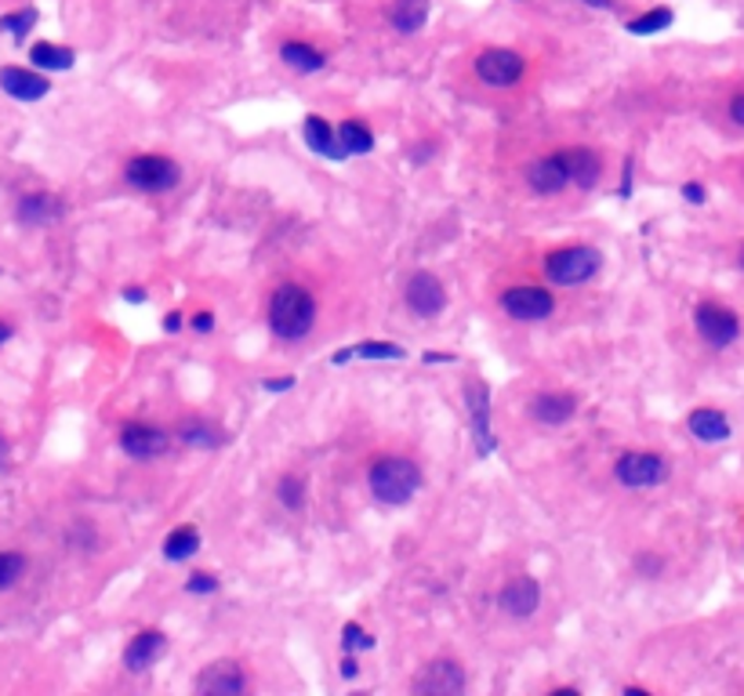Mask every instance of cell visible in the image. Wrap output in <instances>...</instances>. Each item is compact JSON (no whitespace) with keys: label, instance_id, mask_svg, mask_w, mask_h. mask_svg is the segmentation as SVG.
Returning <instances> with one entry per match:
<instances>
[{"label":"cell","instance_id":"cell-10","mask_svg":"<svg viewBox=\"0 0 744 696\" xmlns=\"http://www.w3.org/2000/svg\"><path fill=\"white\" fill-rule=\"evenodd\" d=\"M411 689L418 696H458L465 689V668L458 660H433L418 671V679L411 682Z\"/></svg>","mask_w":744,"mask_h":696},{"label":"cell","instance_id":"cell-41","mask_svg":"<svg viewBox=\"0 0 744 696\" xmlns=\"http://www.w3.org/2000/svg\"><path fill=\"white\" fill-rule=\"evenodd\" d=\"M639 569H642L647 577H653V574H661V563H658V558H647V555H642V558H639Z\"/></svg>","mask_w":744,"mask_h":696},{"label":"cell","instance_id":"cell-40","mask_svg":"<svg viewBox=\"0 0 744 696\" xmlns=\"http://www.w3.org/2000/svg\"><path fill=\"white\" fill-rule=\"evenodd\" d=\"M338 671H342V679H356L359 675V664H356L353 657H345L342 664H338Z\"/></svg>","mask_w":744,"mask_h":696},{"label":"cell","instance_id":"cell-16","mask_svg":"<svg viewBox=\"0 0 744 696\" xmlns=\"http://www.w3.org/2000/svg\"><path fill=\"white\" fill-rule=\"evenodd\" d=\"M563 167H567V178L570 186L578 189H595V181L603 175V160L589 145H574V150H559Z\"/></svg>","mask_w":744,"mask_h":696},{"label":"cell","instance_id":"cell-11","mask_svg":"<svg viewBox=\"0 0 744 696\" xmlns=\"http://www.w3.org/2000/svg\"><path fill=\"white\" fill-rule=\"evenodd\" d=\"M167 447H172V436L156 425H145V421H128L120 428V450L134 461L161 458V453H167Z\"/></svg>","mask_w":744,"mask_h":696},{"label":"cell","instance_id":"cell-29","mask_svg":"<svg viewBox=\"0 0 744 696\" xmlns=\"http://www.w3.org/2000/svg\"><path fill=\"white\" fill-rule=\"evenodd\" d=\"M675 22V11L672 8H650V11H642V15H636L633 22H628V33L633 37H653V33H661V30H669Z\"/></svg>","mask_w":744,"mask_h":696},{"label":"cell","instance_id":"cell-27","mask_svg":"<svg viewBox=\"0 0 744 696\" xmlns=\"http://www.w3.org/2000/svg\"><path fill=\"white\" fill-rule=\"evenodd\" d=\"M338 145H342L345 156H364L375 150V134H370V128H364L359 120H345L342 128L334 131Z\"/></svg>","mask_w":744,"mask_h":696},{"label":"cell","instance_id":"cell-7","mask_svg":"<svg viewBox=\"0 0 744 696\" xmlns=\"http://www.w3.org/2000/svg\"><path fill=\"white\" fill-rule=\"evenodd\" d=\"M465 410H469V421H472L476 453L480 458H491V453L498 450V439H494V428H491V388H487V381H480V378L465 381Z\"/></svg>","mask_w":744,"mask_h":696},{"label":"cell","instance_id":"cell-21","mask_svg":"<svg viewBox=\"0 0 744 696\" xmlns=\"http://www.w3.org/2000/svg\"><path fill=\"white\" fill-rule=\"evenodd\" d=\"M686 428L697 443H727L730 439V421L727 414H719L712 406H697L690 417H686Z\"/></svg>","mask_w":744,"mask_h":696},{"label":"cell","instance_id":"cell-32","mask_svg":"<svg viewBox=\"0 0 744 696\" xmlns=\"http://www.w3.org/2000/svg\"><path fill=\"white\" fill-rule=\"evenodd\" d=\"M26 555L22 552H0V591H11L19 585L22 577H26Z\"/></svg>","mask_w":744,"mask_h":696},{"label":"cell","instance_id":"cell-38","mask_svg":"<svg viewBox=\"0 0 744 696\" xmlns=\"http://www.w3.org/2000/svg\"><path fill=\"white\" fill-rule=\"evenodd\" d=\"M262 388H265V392H287V388H295V378H291V374H287V378H276V381H262Z\"/></svg>","mask_w":744,"mask_h":696},{"label":"cell","instance_id":"cell-12","mask_svg":"<svg viewBox=\"0 0 744 696\" xmlns=\"http://www.w3.org/2000/svg\"><path fill=\"white\" fill-rule=\"evenodd\" d=\"M403 302H408V309L414 316L433 319L447 309V291L433 272H414V276L408 280V287H403Z\"/></svg>","mask_w":744,"mask_h":696},{"label":"cell","instance_id":"cell-47","mask_svg":"<svg viewBox=\"0 0 744 696\" xmlns=\"http://www.w3.org/2000/svg\"><path fill=\"white\" fill-rule=\"evenodd\" d=\"M11 334H15V330H11V323H4V319H0V345H4V341H11Z\"/></svg>","mask_w":744,"mask_h":696},{"label":"cell","instance_id":"cell-36","mask_svg":"<svg viewBox=\"0 0 744 696\" xmlns=\"http://www.w3.org/2000/svg\"><path fill=\"white\" fill-rule=\"evenodd\" d=\"M189 327H193L197 334H211V330H214V312H197L193 319H189Z\"/></svg>","mask_w":744,"mask_h":696},{"label":"cell","instance_id":"cell-23","mask_svg":"<svg viewBox=\"0 0 744 696\" xmlns=\"http://www.w3.org/2000/svg\"><path fill=\"white\" fill-rule=\"evenodd\" d=\"M428 0H392L389 8V26L403 33V37H411V33H418L425 22H428Z\"/></svg>","mask_w":744,"mask_h":696},{"label":"cell","instance_id":"cell-22","mask_svg":"<svg viewBox=\"0 0 744 696\" xmlns=\"http://www.w3.org/2000/svg\"><path fill=\"white\" fill-rule=\"evenodd\" d=\"M29 62L33 70H48V73H66L73 70L76 62V51L66 48V44H51V40H37L29 48Z\"/></svg>","mask_w":744,"mask_h":696},{"label":"cell","instance_id":"cell-49","mask_svg":"<svg viewBox=\"0 0 744 696\" xmlns=\"http://www.w3.org/2000/svg\"><path fill=\"white\" fill-rule=\"evenodd\" d=\"M741 269H744V247H741Z\"/></svg>","mask_w":744,"mask_h":696},{"label":"cell","instance_id":"cell-45","mask_svg":"<svg viewBox=\"0 0 744 696\" xmlns=\"http://www.w3.org/2000/svg\"><path fill=\"white\" fill-rule=\"evenodd\" d=\"M8 461H11V443L0 436V468H4Z\"/></svg>","mask_w":744,"mask_h":696},{"label":"cell","instance_id":"cell-6","mask_svg":"<svg viewBox=\"0 0 744 696\" xmlns=\"http://www.w3.org/2000/svg\"><path fill=\"white\" fill-rule=\"evenodd\" d=\"M614 475H617V483L628 489H650L669 479V461H664L661 453L633 450V453H622V458H617Z\"/></svg>","mask_w":744,"mask_h":696},{"label":"cell","instance_id":"cell-26","mask_svg":"<svg viewBox=\"0 0 744 696\" xmlns=\"http://www.w3.org/2000/svg\"><path fill=\"white\" fill-rule=\"evenodd\" d=\"M302 131H306V142H309L312 153H320L327 160H345L342 145H338V139H334V128L323 117H306V128Z\"/></svg>","mask_w":744,"mask_h":696},{"label":"cell","instance_id":"cell-33","mask_svg":"<svg viewBox=\"0 0 744 696\" xmlns=\"http://www.w3.org/2000/svg\"><path fill=\"white\" fill-rule=\"evenodd\" d=\"M408 349L397 345V341H364V345H353V359H403Z\"/></svg>","mask_w":744,"mask_h":696},{"label":"cell","instance_id":"cell-39","mask_svg":"<svg viewBox=\"0 0 744 696\" xmlns=\"http://www.w3.org/2000/svg\"><path fill=\"white\" fill-rule=\"evenodd\" d=\"M730 120L744 128V91H741V95H734V102H730Z\"/></svg>","mask_w":744,"mask_h":696},{"label":"cell","instance_id":"cell-44","mask_svg":"<svg viewBox=\"0 0 744 696\" xmlns=\"http://www.w3.org/2000/svg\"><path fill=\"white\" fill-rule=\"evenodd\" d=\"M422 363H454V356H447V352H425Z\"/></svg>","mask_w":744,"mask_h":696},{"label":"cell","instance_id":"cell-34","mask_svg":"<svg viewBox=\"0 0 744 696\" xmlns=\"http://www.w3.org/2000/svg\"><path fill=\"white\" fill-rule=\"evenodd\" d=\"M342 649L345 653H367V649H375V635L364 632L356 621H349L342 627Z\"/></svg>","mask_w":744,"mask_h":696},{"label":"cell","instance_id":"cell-2","mask_svg":"<svg viewBox=\"0 0 744 696\" xmlns=\"http://www.w3.org/2000/svg\"><path fill=\"white\" fill-rule=\"evenodd\" d=\"M367 486L378 505L400 508L422 489V468L411 458H378L367 472Z\"/></svg>","mask_w":744,"mask_h":696},{"label":"cell","instance_id":"cell-24","mask_svg":"<svg viewBox=\"0 0 744 696\" xmlns=\"http://www.w3.org/2000/svg\"><path fill=\"white\" fill-rule=\"evenodd\" d=\"M175 436L182 439L186 447H197V450H219L225 443V432L214 428L211 421H204V417H186L182 425H178Z\"/></svg>","mask_w":744,"mask_h":696},{"label":"cell","instance_id":"cell-15","mask_svg":"<svg viewBox=\"0 0 744 696\" xmlns=\"http://www.w3.org/2000/svg\"><path fill=\"white\" fill-rule=\"evenodd\" d=\"M0 91L19 102H40L51 91V80L37 70H22V66H4L0 70Z\"/></svg>","mask_w":744,"mask_h":696},{"label":"cell","instance_id":"cell-3","mask_svg":"<svg viewBox=\"0 0 744 696\" xmlns=\"http://www.w3.org/2000/svg\"><path fill=\"white\" fill-rule=\"evenodd\" d=\"M603 266V255L595 247H559L545 255L541 261V272H545L548 283H556V287H581V283H589L595 272Z\"/></svg>","mask_w":744,"mask_h":696},{"label":"cell","instance_id":"cell-14","mask_svg":"<svg viewBox=\"0 0 744 696\" xmlns=\"http://www.w3.org/2000/svg\"><path fill=\"white\" fill-rule=\"evenodd\" d=\"M498 606L509 613V617H516V621L534 617L538 606H541V585L534 577H512L509 585L501 588Z\"/></svg>","mask_w":744,"mask_h":696},{"label":"cell","instance_id":"cell-17","mask_svg":"<svg viewBox=\"0 0 744 696\" xmlns=\"http://www.w3.org/2000/svg\"><path fill=\"white\" fill-rule=\"evenodd\" d=\"M62 214H66L62 200L51 197V192H29V197H22L15 208V219L22 225H29V229H44V225L62 222Z\"/></svg>","mask_w":744,"mask_h":696},{"label":"cell","instance_id":"cell-18","mask_svg":"<svg viewBox=\"0 0 744 696\" xmlns=\"http://www.w3.org/2000/svg\"><path fill=\"white\" fill-rule=\"evenodd\" d=\"M167 653V635L164 632H139L128 642V649H123V668L128 671H134V675H139V671H150L156 660H161Z\"/></svg>","mask_w":744,"mask_h":696},{"label":"cell","instance_id":"cell-37","mask_svg":"<svg viewBox=\"0 0 744 696\" xmlns=\"http://www.w3.org/2000/svg\"><path fill=\"white\" fill-rule=\"evenodd\" d=\"M683 200L686 203H705L708 192H705V186H697V181H686V186H683Z\"/></svg>","mask_w":744,"mask_h":696},{"label":"cell","instance_id":"cell-30","mask_svg":"<svg viewBox=\"0 0 744 696\" xmlns=\"http://www.w3.org/2000/svg\"><path fill=\"white\" fill-rule=\"evenodd\" d=\"M37 19H40V11L37 8H22V11H8V15H0V33H11L19 44L22 37L37 26Z\"/></svg>","mask_w":744,"mask_h":696},{"label":"cell","instance_id":"cell-35","mask_svg":"<svg viewBox=\"0 0 744 696\" xmlns=\"http://www.w3.org/2000/svg\"><path fill=\"white\" fill-rule=\"evenodd\" d=\"M186 591H189V595H214V591H219V577H214V574H193L186 580Z\"/></svg>","mask_w":744,"mask_h":696},{"label":"cell","instance_id":"cell-25","mask_svg":"<svg viewBox=\"0 0 744 696\" xmlns=\"http://www.w3.org/2000/svg\"><path fill=\"white\" fill-rule=\"evenodd\" d=\"M280 59H284V66H291V70H298V73H317V70H323V66H327V55L312 48V44H302V40L280 44Z\"/></svg>","mask_w":744,"mask_h":696},{"label":"cell","instance_id":"cell-42","mask_svg":"<svg viewBox=\"0 0 744 696\" xmlns=\"http://www.w3.org/2000/svg\"><path fill=\"white\" fill-rule=\"evenodd\" d=\"M633 192V160H625V178H622V197Z\"/></svg>","mask_w":744,"mask_h":696},{"label":"cell","instance_id":"cell-13","mask_svg":"<svg viewBox=\"0 0 744 696\" xmlns=\"http://www.w3.org/2000/svg\"><path fill=\"white\" fill-rule=\"evenodd\" d=\"M247 689V679L236 660H214L197 679V693L208 696H240Z\"/></svg>","mask_w":744,"mask_h":696},{"label":"cell","instance_id":"cell-46","mask_svg":"<svg viewBox=\"0 0 744 696\" xmlns=\"http://www.w3.org/2000/svg\"><path fill=\"white\" fill-rule=\"evenodd\" d=\"M123 298H128V302H145V291L142 287H128V291H123Z\"/></svg>","mask_w":744,"mask_h":696},{"label":"cell","instance_id":"cell-43","mask_svg":"<svg viewBox=\"0 0 744 696\" xmlns=\"http://www.w3.org/2000/svg\"><path fill=\"white\" fill-rule=\"evenodd\" d=\"M164 330H167V334H175V330H182V312H172V316H167V319H164Z\"/></svg>","mask_w":744,"mask_h":696},{"label":"cell","instance_id":"cell-4","mask_svg":"<svg viewBox=\"0 0 744 696\" xmlns=\"http://www.w3.org/2000/svg\"><path fill=\"white\" fill-rule=\"evenodd\" d=\"M123 178H128V186L139 189V192H167V189H175L178 181H182V167H178L172 156L142 153V156L128 160Z\"/></svg>","mask_w":744,"mask_h":696},{"label":"cell","instance_id":"cell-9","mask_svg":"<svg viewBox=\"0 0 744 696\" xmlns=\"http://www.w3.org/2000/svg\"><path fill=\"white\" fill-rule=\"evenodd\" d=\"M527 73V59L509 48H487L476 55V76L487 87H512Z\"/></svg>","mask_w":744,"mask_h":696},{"label":"cell","instance_id":"cell-5","mask_svg":"<svg viewBox=\"0 0 744 696\" xmlns=\"http://www.w3.org/2000/svg\"><path fill=\"white\" fill-rule=\"evenodd\" d=\"M694 327H697V334H701V341H705L708 349H730L741 338V319H737V312L727 309V305H716V302L697 305Z\"/></svg>","mask_w":744,"mask_h":696},{"label":"cell","instance_id":"cell-28","mask_svg":"<svg viewBox=\"0 0 744 696\" xmlns=\"http://www.w3.org/2000/svg\"><path fill=\"white\" fill-rule=\"evenodd\" d=\"M200 552V533L197 527H178L164 538V558L167 563H186Z\"/></svg>","mask_w":744,"mask_h":696},{"label":"cell","instance_id":"cell-31","mask_svg":"<svg viewBox=\"0 0 744 696\" xmlns=\"http://www.w3.org/2000/svg\"><path fill=\"white\" fill-rule=\"evenodd\" d=\"M276 497L287 511H302L306 508V479L302 475H284L276 483Z\"/></svg>","mask_w":744,"mask_h":696},{"label":"cell","instance_id":"cell-19","mask_svg":"<svg viewBox=\"0 0 744 696\" xmlns=\"http://www.w3.org/2000/svg\"><path fill=\"white\" fill-rule=\"evenodd\" d=\"M527 186H531L538 197H556V192L567 189L570 178H567V167H563L559 153L534 160V164L527 167Z\"/></svg>","mask_w":744,"mask_h":696},{"label":"cell","instance_id":"cell-1","mask_svg":"<svg viewBox=\"0 0 744 696\" xmlns=\"http://www.w3.org/2000/svg\"><path fill=\"white\" fill-rule=\"evenodd\" d=\"M269 327L276 338L284 341H302L312 334L317 327V298L302 287V283H284L269 298Z\"/></svg>","mask_w":744,"mask_h":696},{"label":"cell","instance_id":"cell-20","mask_svg":"<svg viewBox=\"0 0 744 696\" xmlns=\"http://www.w3.org/2000/svg\"><path fill=\"white\" fill-rule=\"evenodd\" d=\"M574 414H578V399L567 392H541L531 399V417L538 425L559 428V425H567Z\"/></svg>","mask_w":744,"mask_h":696},{"label":"cell","instance_id":"cell-8","mask_svg":"<svg viewBox=\"0 0 744 696\" xmlns=\"http://www.w3.org/2000/svg\"><path fill=\"white\" fill-rule=\"evenodd\" d=\"M501 309L509 312L520 323H541L556 312V298L545 287H534V283H523V287H509L501 294Z\"/></svg>","mask_w":744,"mask_h":696},{"label":"cell","instance_id":"cell-48","mask_svg":"<svg viewBox=\"0 0 744 696\" xmlns=\"http://www.w3.org/2000/svg\"><path fill=\"white\" fill-rule=\"evenodd\" d=\"M589 8H611V0H584Z\"/></svg>","mask_w":744,"mask_h":696}]
</instances>
